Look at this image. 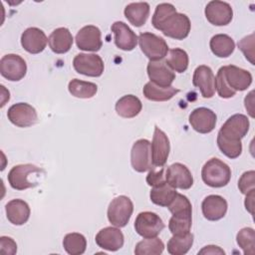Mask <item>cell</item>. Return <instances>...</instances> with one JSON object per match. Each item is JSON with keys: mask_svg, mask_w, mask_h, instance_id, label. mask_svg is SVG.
<instances>
[{"mask_svg": "<svg viewBox=\"0 0 255 255\" xmlns=\"http://www.w3.org/2000/svg\"><path fill=\"white\" fill-rule=\"evenodd\" d=\"M111 29L115 35V44L119 49L131 51L136 47L138 37L126 23L117 21L112 25Z\"/></svg>", "mask_w": 255, "mask_h": 255, "instance_id": "21", "label": "cell"}, {"mask_svg": "<svg viewBox=\"0 0 255 255\" xmlns=\"http://www.w3.org/2000/svg\"><path fill=\"white\" fill-rule=\"evenodd\" d=\"M227 201L217 194L206 196L201 203L202 214L210 221H217L223 218L227 212Z\"/></svg>", "mask_w": 255, "mask_h": 255, "instance_id": "23", "label": "cell"}, {"mask_svg": "<svg viewBox=\"0 0 255 255\" xmlns=\"http://www.w3.org/2000/svg\"><path fill=\"white\" fill-rule=\"evenodd\" d=\"M179 91L173 87H167L162 88L159 86H156L152 82H148L144 85L142 93L143 96L153 102H165L170 99H172Z\"/></svg>", "mask_w": 255, "mask_h": 255, "instance_id": "30", "label": "cell"}, {"mask_svg": "<svg viewBox=\"0 0 255 255\" xmlns=\"http://www.w3.org/2000/svg\"><path fill=\"white\" fill-rule=\"evenodd\" d=\"M221 68L223 70V75L227 85L235 92L245 91L251 85L252 75L247 70L241 69L234 65L223 66Z\"/></svg>", "mask_w": 255, "mask_h": 255, "instance_id": "19", "label": "cell"}, {"mask_svg": "<svg viewBox=\"0 0 255 255\" xmlns=\"http://www.w3.org/2000/svg\"><path fill=\"white\" fill-rule=\"evenodd\" d=\"M238 188L242 194H249L255 191V171L244 172L238 180Z\"/></svg>", "mask_w": 255, "mask_h": 255, "instance_id": "42", "label": "cell"}, {"mask_svg": "<svg viewBox=\"0 0 255 255\" xmlns=\"http://www.w3.org/2000/svg\"><path fill=\"white\" fill-rule=\"evenodd\" d=\"M45 175V170L31 163L13 166L8 173V182L16 190H25L39 184L40 178Z\"/></svg>", "mask_w": 255, "mask_h": 255, "instance_id": "1", "label": "cell"}, {"mask_svg": "<svg viewBox=\"0 0 255 255\" xmlns=\"http://www.w3.org/2000/svg\"><path fill=\"white\" fill-rule=\"evenodd\" d=\"M176 194V188L172 187L165 181L157 186H153L150 190L149 197L152 203L162 207H167L174 199Z\"/></svg>", "mask_w": 255, "mask_h": 255, "instance_id": "28", "label": "cell"}, {"mask_svg": "<svg viewBox=\"0 0 255 255\" xmlns=\"http://www.w3.org/2000/svg\"><path fill=\"white\" fill-rule=\"evenodd\" d=\"M63 246L68 254L81 255L86 251L87 240L83 234L72 232L65 235L63 239Z\"/></svg>", "mask_w": 255, "mask_h": 255, "instance_id": "33", "label": "cell"}, {"mask_svg": "<svg viewBox=\"0 0 255 255\" xmlns=\"http://www.w3.org/2000/svg\"><path fill=\"white\" fill-rule=\"evenodd\" d=\"M238 48L242 51L245 58L254 65V33L242 38L238 42Z\"/></svg>", "mask_w": 255, "mask_h": 255, "instance_id": "43", "label": "cell"}, {"mask_svg": "<svg viewBox=\"0 0 255 255\" xmlns=\"http://www.w3.org/2000/svg\"><path fill=\"white\" fill-rule=\"evenodd\" d=\"M5 211L7 219L14 225L25 224L29 220L31 212L28 203L19 198L10 200L5 206Z\"/></svg>", "mask_w": 255, "mask_h": 255, "instance_id": "24", "label": "cell"}, {"mask_svg": "<svg viewBox=\"0 0 255 255\" xmlns=\"http://www.w3.org/2000/svg\"><path fill=\"white\" fill-rule=\"evenodd\" d=\"M191 224V215H172L168 222V228L172 235L182 236L190 232Z\"/></svg>", "mask_w": 255, "mask_h": 255, "instance_id": "37", "label": "cell"}, {"mask_svg": "<svg viewBox=\"0 0 255 255\" xmlns=\"http://www.w3.org/2000/svg\"><path fill=\"white\" fill-rule=\"evenodd\" d=\"M130 163L137 172H144L152 167L151 143L145 138L137 139L131 147Z\"/></svg>", "mask_w": 255, "mask_h": 255, "instance_id": "8", "label": "cell"}, {"mask_svg": "<svg viewBox=\"0 0 255 255\" xmlns=\"http://www.w3.org/2000/svg\"><path fill=\"white\" fill-rule=\"evenodd\" d=\"M75 40L77 47L83 51L97 52L103 45L101 30L94 25H88L80 29Z\"/></svg>", "mask_w": 255, "mask_h": 255, "instance_id": "15", "label": "cell"}, {"mask_svg": "<svg viewBox=\"0 0 255 255\" xmlns=\"http://www.w3.org/2000/svg\"><path fill=\"white\" fill-rule=\"evenodd\" d=\"M217 145L221 152L231 159L237 158L242 152L241 140H229L217 134Z\"/></svg>", "mask_w": 255, "mask_h": 255, "instance_id": "38", "label": "cell"}, {"mask_svg": "<svg viewBox=\"0 0 255 255\" xmlns=\"http://www.w3.org/2000/svg\"><path fill=\"white\" fill-rule=\"evenodd\" d=\"M190 27L191 24L189 18L185 14L175 12L162 23L158 30L169 38L183 40L188 36Z\"/></svg>", "mask_w": 255, "mask_h": 255, "instance_id": "5", "label": "cell"}, {"mask_svg": "<svg viewBox=\"0 0 255 255\" xmlns=\"http://www.w3.org/2000/svg\"><path fill=\"white\" fill-rule=\"evenodd\" d=\"M164 244L157 238H145L139 241L134 248L135 255H159L163 252Z\"/></svg>", "mask_w": 255, "mask_h": 255, "instance_id": "35", "label": "cell"}, {"mask_svg": "<svg viewBox=\"0 0 255 255\" xmlns=\"http://www.w3.org/2000/svg\"><path fill=\"white\" fill-rule=\"evenodd\" d=\"M201 254H225V251L223 249H221L219 246L216 245H207L205 247H203L199 252L198 255Z\"/></svg>", "mask_w": 255, "mask_h": 255, "instance_id": "46", "label": "cell"}, {"mask_svg": "<svg viewBox=\"0 0 255 255\" xmlns=\"http://www.w3.org/2000/svg\"><path fill=\"white\" fill-rule=\"evenodd\" d=\"M138 44L142 53L150 61H159L167 56L168 46L165 40L153 33H140L138 36Z\"/></svg>", "mask_w": 255, "mask_h": 255, "instance_id": "4", "label": "cell"}, {"mask_svg": "<svg viewBox=\"0 0 255 255\" xmlns=\"http://www.w3.org/2000/svg\"><path fill=\"white\" fill-rule=\"evenodd\" d=\"M164 175L166 182L174 188L189 189L193 184V176L190 170L179 162L169 165L165 169Z\"/></svg>", "mask_w": 255, "mask_h": 255, "instance_id": "14", "label": "cell"}, {"mask_svg": "<svg viewBox=\"0 0 255 255\" xmlns=\"http://www.w3.org/2000/svg\"><path fill=\"white\" fill-rule=\"evenodd\" d=\"M96 243L102 249L108 251H118L124 246L125 237L119 227H105L96 235Z\"/></svg>", "mask_w": 255, "mask_h": 255, "instance_id": "20", "label": "cell"}, {"mask_svg": "<svg viewBox=\"0 0 255 255\" xmlns=\"http://www.w3.org/2000/svg\"><path fill=\"white\" fill-rule=\"evenodd\" d=\"M165 63L167 66L177 73H183L188 68V55L187 53L180 49V48H174L169 51L168 57L165 60Z\"/></svg>", "mask_w": 255, "mask_h": 255, "instance_id": "34", "label": "cell"}, {"mask_svg": "<svg viewBox=\"0 0 255 255\" xmlns=\"http://www.w3.org/2000/svg\"><path fill=\"white\" fill-rule=\"evenodd\" d=\"M73 67L79 74L88 77H100L104 73V62L97 54L80 53L73 60Z\"/></svg>", "mask_w": 255, "mask_h": 255, "instance_id": "9", "label": "cell"}, {"mask_svg": "<svg viewBox=\"0 0 255 255\" xmlns=\"http://www.w3.org/2000/svg\"><path fill=\"white\" fill-rule=\"evenodd\" d=\"M201 177L205 184L210 187H223L231 178V169L219 158L213 157L206 161L201 169Z\"/></svg>", "mask_w": 255, "mask_h": 255, "instance_id": "2", "label": "cell"}, {"mask_svg": "<svg viewBox=\"0 0 255 255\" xmlns=\"http://www.w3.org/2000/svg\"><path fill=\"white\" fill-rule=\"evenodd\" d=\"M125 16L135 27L145 24L149 16V4L146 2L129 3L125 8Z\"/></svg>", "mask_w": 255, "mask_h": 255, "instance_id": "27", "label": "cell"}, {"mask_svg": "<svg viewBox=\"0 0 255 255\" xmlns=\"http://www.w3.org/2000/svg\"><path fill=\"white\" fill-rule=\"evenodd\" d=\"M204 13L207 21L215 26L228 25L233 17V10L230 4L218 0L208 2Z\"/></svg>", "mask_w": 255, "mask_h": 255, "instance_id": "12", "label": "cell"}, {"mask_svg": "<svg viewBox=\"0 0 255 255\" xmlns=\"http://www.w3.org/2000/svg\"><path fill=\"white\" fill-rule=\"evenodd\" d=\"M48 39L43 30L37 27L26 29L21 35V45L30 54H39L46 48Z\"/></svg>", "mask_w": 255, "mask_h": 255, "instance_id": "22", "label": "cell"}, {"mask_svg": "<svg viewBox=\"0 0 255 255\" xmlns=\"http://www.w3.org/2000/svg\"><path fill=\"white\" fill-rule=\"evenodd\" d=\"M27 72V64L25 60L16 54H7L0 60L1 75L11 82L22 80Z\"/></svg>", "mask_w": 255, "mask_h": 255, "instance_id": "10", "label": "cell"}, {"mask_svg": "<svg viewBox=\"0 0 255 255\" xmlns=\"http://www.w3.org/2000/svg\"><path fill=\"white\" fill-rule=\"evenodd\" d=\"M176 12L175 7L170 3H160L156 6L152 19L151 24L152 26L158 30L159 27L162 25V23L173 13Z\"/></svg>", "mask_w": 255, "mask_h": 255, "instance_id": "40", "label": "cell"}, {"mask_svg": "<svg viewBox=\"0 0 255 255\" xmlns=\"http://www.w3.org/2000/svg\"><path fill=\"white\" fill-rule=\"evenodd\" d=\"M164 228L162 219L154 212L143 211L138 213L134 220V229L143 238L156 237Z\"/></svg>", "mask_w": 255, "mask_h": 255, "instance_id": "6", "label": "cell"}, {"mask_svg": "<svg viewBox=\"0 0 255 255\" xmlns=\"http://www.w3.org/2000/svg\"><path fill=\"white\" fill-rule=\"evenodd\" d=\"M115 109L120 117L125 119H131L140 113L142 104L137 97L133 95H126L118 100Z\"/></svg>", "mask_w": 255, "mask_h": 255, "instance_id": "26", "label": "cell"}, {"mask_svg": "<svg viewBox=\"0 0 255 255\" xmlns=\"http://www.w3.org/2000/svg\"><path fill=\"white\" fill-rule=\"evenodd\" d=\"M68 89L72 96L80 99H91L98 92V86L95 83L86 82L79 79L70 81Z\"/></svg>", "mask_w": 255, "mask_h": 255, "instance_id": "31", "label": "cell"}, {"mask_svg": "<svg viewBox=\"0 0 255 255\" xmlns=\"http://www.w3.org/2000/svg\"><path fill=\"white\" fill-rule=\"evenodd\" d=\"M216 120L217 117L215 113L204 107L193 110L189 115V124L192 128L199 133L211 132L215 128Z\"/></svg>", "mask_w": 255, "mask_h": 255, "instance_id": "16", "label": "cell"}, {"mask_svg": "<svg viewBox=\"0 0 255 255\" xmlns=\"http://www.w3.org/2000/svg\"><path fill=\"white\" fill-rule=\"evenodd\" d=\"M50 49L56 54H65L73 45V36L69 29L60 27L55 29L48 38Z\"/></svg>", "mask_w": 255, "mask_h": 255, "instance_id": "25", "label": "cell"}, {"mask_svg": "<svg viewBox=\"0 0 255 255\" xmlns=\"http://www.w3.org/2000/svg\"><path fill=\"white\" fill-rule=\"evenodd\" d=\"M133 212V204L129 197L120 195L115 197L108 207V219L116 227H125Z\"/></svg>", "mask_w": 255, "mask_h": 255, "instance_id": "3", "label": "cell"}, {"mask_svg": "<svg viewBox=\"0 0 255 255\" xmlns=\"http://www.w3.org/2000/svg\"><path fill=\"white\" fill-rule=\"evenodd\" d=\"M215 89L218 93V96L223 99H229L235 96L236 92L232 90L226 83L224 75H223V70L220 68L217 72L216 78H215Z\"/></svg>", "mask_w": 255, "mask_h": 255, "instance_id": "41", "label": "cell"}, {"mask_svg": "<svg viewBox=\"0 0 255 255\" xmlns=\"http://www.w3.org/2000/svg\"><path fill=\"white\" fill-rule=\"evenodd\" d=\"M236 241L245 255L255 254V231L251 227H244L237 233Z\"/></svg>", "mask_w": 255, "mask_h": 255, "instance_id": "36", "label": "cell"}, {"mask_svg": "<svg viewBox=\"0 0 255 255\" xmlns=\"http://www.w3.org/2000/svg\"><path fill=\"white\" fill-rule=\"evenodd\" d=\"M167 208L172 215H192V206L189 199L180 193L176 194Z\"/></svg>", "mask_w": 255, "mask_h": 255, "instance_id": "39", "label": "cell"}, {"mask_svg": "<svg viewBox=\"0 0 255 255\" xmlns=\"http://www.w3.org/2000/svg\"><path fill=\"white\" fill-rule=\"evenodd\" d=\"M0 247H1L0 251L2 254L14 255L17 252V244L11 237L1 236L0 237Z\"/></svg>", "mask_w": 255, "mask_h": 255, "instance_id": "45", "label": "cell"}, {"mask_svg": "<svg viewBox=\"0 0 255 255\" xmlns=\"http://www.w3.org/2000/svg\"><path fill=\"white\" fill-rule=\"evenodd\" d=\"M192 84L199 89L205 99L212 98L215 94V76L208 66L201 65L194 70Z\"/></svg>", "mask_w": 255, "mask_h": 255, "instance_id": "18", "label": "cell"}, {"mask_svg": "<svg viewBox=\"0 0 255 255\" xmlns=\"http://www.w3.org/2000/svg\"><path fill=\"white\" fill-rule=\"evenodd\" d=\"M164 171L165 169L163 167H161L160 169L156 170L155 166H152L149 169V172L146 176V182L149 186L153 187V186H157L163 182H165V175H164Z\"/></svg>", "mask_w": 255, "mask_h": 255, "instance_id": "44", "label": "cell"}, {"mask_svg": "<svg viewBox=\"0 0 255 255\" xmlns=\"http://www.w3.org/2000/svg\"><path fill=\"white\" fill-rule=\"evenodd\" d=\"M8 120L19 128H28L35 125L38 115L34 107L27 103H17L12 105L7 112Z\"/></svg>", "mask_w": 255, "mask_h": 255, "instance_id": "11", "label": "cell"}, {"mask_svg": "<svg viewBox=\"0 0 255 255\" xmlns=\"http://www.w3.org/2000/svg\"><path fill=\"white\" fill-rule=\"evenodd\" d=\"M211 52L219 58L229 57L235 49V43L233 39L226 34L214 35L209 43Z\"/></svg>", "mask_w": 255, "mask_h": 255, "instance_id": "29", "label": "cell"}, {"mask_svg": "<svg viewBox=\"0 0 255 255\" xmlns=\"http://www.w3.org/2000/svg\"><path fill=\"white\" fill-rule=\"evenodd\" d=\"M254 197H255V191L251 192L246 195L245 198V208L250 213L253 214V206H254Z\"/></svg>", "mask_w": 255, "mask_h": 255, "instance_id": "47", "label": "cell"}, {"mask_svg": "<svg viewBox=\"0 0 255 255\" xmlns=\"http://www.w3.org/2000/svg\"><path fill=\"white\" fill-rule=\"evenodd\" d=\"M170 151L169 139L164 131L155 127L151 142L152 166L162 167L167 160Z\"/></svg>", "mask_w": 255, "mask_h": 255, "instance_id": "13", "label": "cell"}, {"mask_svg": "<svg viewBox=\"0 0 255 255\" xmlns=\"http://www.w3.org/2000/svg\"><path fill=\"white\" fill-rule=\"evenodd\" d=\"M253 94H254V92L253 91H251V94H250V102H249V100H248V97L246 96V98H245V108H246V110L248 111V113H249V115L251 116V118H254V114H253Z\"/></svg>", "mask_w": 255, "mask_h": 255, "instance_id": "48", "label": "cell"}, {"mask_svg": "<svg viewBox=\"0 0 255 255\" xmlns=\"http://www.w3.org/2000/svg\"><path fill=\"white\" fill-rule=\"evenodd\" d=\"M249 126V120L245 115L235 114L222 125L218 135L229 140H241L247 134Z\"/></svg>", "mask_w": 255, "mask_h": 255, "instance_id": "7", "label": "cell"}, {"mask_svg": "<svg viewBox=\"0 0 255 255\" xmlns=\"http://www.w3.org/2000/svg\"><path fill=\"white\" fill-rule=\"evenodd\" d=\"M146 70L150 82L162 88L171 87L175 79L174 72L167 66L165 61H149Z\"/></svg>", "mask_w": 255, "mask_h": 255, "instance_id": "17", "label": "cell"}, {"mask_svg": "<svg viewBox=\"0 0 255 255\" xmlns=\"http://www.w3.org/2000/svg\"><path fill=\"white\" fill-rule=\"evenodd\" d=\"M193 234L188 233L186 235H173L167 242V252L171 255H183L186 254L193 244Z\"/></svg>", "mask_w": 255, "mask_h": 255, "instance_id": "32", "label": "cell"}]
</instances>
